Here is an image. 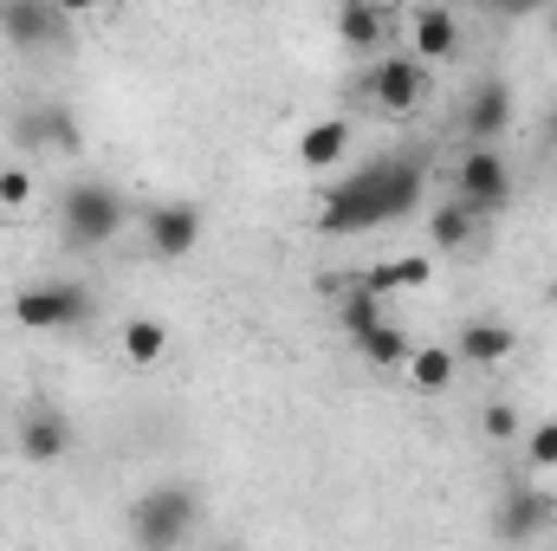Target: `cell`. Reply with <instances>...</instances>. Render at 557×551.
Listing matches in <instances>:
<instances>
[{
  "mask_svg": "<svg viewBox=\"0 0 557 551\" xmlns=\"http://www.w3.org/2000/svg\"><path fill=\"white\" fill-rule=\"evenodd\" d=\"M428 201V169L421 156H383V162H363L357 175H344L324 208H318V228L324 234H363V228H383V221H403Z\"/></svg>",
  "mask_w": 557,
  "mask_h": 551,
  "instance_id": "1",
  "label": "cell"
},
{
  "mask_svg": "<svg viewBox=\"0 0 557 551\" xmlns=\"http://www.w3.org/2000/svg\"><path fill=\"white\" fill-rule=\"evenodd\" d=\"M195 526H201V500L182 480H156L124 506V532H131L137 551H182Z\"/></svg>",
  "mask_w": 557,
  "mask_h": 551,
  "instance_id": "2",
  "label": "cell"
},
{
  "mask_svg": "<svg viewBox=\"0 0 557 551\" xmlns=\"http://www.w3.org/2000/svg\"><path fill=\"white\" fill-rule=\"evenodd\" d=\"M124 221H131V208H124V195H117L111 182H72V188L59 195V241H65L72 254L111 247V241L124 234Z\"/></svg>",
  "mask_w": 557,
  "mask_h": 551,
  "instance_id": "3",
  "label": "cell"
},
{
  "mask_svg": "<svg viewBox=\"0 0 557 551\" xmlns=\"http://www.w3.org/2000/svg\"><path fill=\"white\" fill-rule=\"evenodd\" d=\"M13 318L26 331H65L91 318V292L78 279H46V285H20L13 292Z\"/></svg>",
  "mask_w": 557,
  "mask_h": 551,
  "instance_id": "4",
  "label": "cell"
},
{
  "mask_svg": "<svg viewBox=\"0 0 557 551\" xmlns=\"http://www.w3.org/2000/svg\"><path fill=\"white\" fill-rule=\"evenodd\" d=\"M454 201L467 208V215H499L506 201H512V162L499 156V149H467L460 156V169H454Z\"/></svg>",
  "mask_w": 557,
  "mask_h": 551,
  "instance_id": "5",
  "label": "cell"
},
{
  "mask_svg": "<svg viewBox=\"0 0 557 551\" xmlns=\"http://www.w3.org/2000/svg\"><path fill=\"white\" fill-rule=\"evenodd\" d=\"M363 98L376 111H389V118H416L421 105H428V65L409 59V52H383L370 65V78H363Z\"/></svg>",
  "mask_w": 557,
  "mask_h": 551,
  "instance_id": "6",
  "label": "cell"
},
{
  "mask_svg": "<svg viewBox=\"0 0 557 551\" xmlns=\"http://www.w3.org/2000/svg\"><path fill=\"white\" fill-rule=\"evenodd\" d=\"M552 519H557V500L539 493L532 480H519V487H506L499 506H493V539H499V546H532L539 532H552Z\"/></svg>",
  "mask_w": 557,
  "mask_h": 551,
  "instance_id": "7",
  "label": "cell"
},
{
  "mask_svg": "<svg viewBox=\"0 0 557 551\" xmlns=\"http://www.w3.org/2000/svg\"><path fill=\"white\" fill-rule=\"evenodd\" d=\"M7 131L20 143V156H46V149H78L85 131H78V118L65 111V105H20L13 118H7Z\"/></svg>",
  "mask_w": 557,
  "mask_h": 551,
  "instance_id": "8",
  "label": "cell"
},
{
  "mask_svg": "<svg viewBox=\"0 0 557 551\" xmlns=\"http://www.w3.org/2000/svg\"><path fill=\"white\" fill-rule=\"evenodd\" d=\"M65 33H72V20L59 7H46V0H0V39L13 52H46Z\"/></svg>",
  "mask_w": 557,
  "mask_h": 551,
  "instance_id": "9",
  "label": "cell"
},
{
  "mask_svg": "<svg viewBox=\"0 0 557 551\" xmlns=\"http://www.w3.org/2000/svg\"><path fill=\"white\" fill-rule=\"evenodd\" d=\"M143 241L156 260H188L195 241H201V208L195 201H156L143 208Z\"/></svg>",
  "mask_w": 557,
  "mask_h": 551,
  "instance_id": "10",
  "label": "cell"
},
{
  "mask_svg": "<svg viewBox=\"0 0 557 551\" xmlns=\"http://www.w3.org/2000/svg\"><path fill=\"white\" fill-rule=\"evenodd\" d=\"M460 131H467L473 149H499V137L512 131V85H506V78H480V85L467 91Z\"/></svg>",
  "mask_w": 557,
  "mask_h": 551,
  "instance_id": "11",
  "label": "cell"
},
{
  "mask_svg": "<svg viewBox=\"0 0 557 551\" xmlns=\"http://www.w3.org/2000/svg\"><path fill=\"white\" fill-rule=\"evenodd\" d=\"M512 351H519V331H512L506 318H467L460 338H454V357L473 364V370H493V364H506Z\"/></svg>",
  "mask_w": 557,
  "mask_h": 551,
  "instance_id": "12",
  "label": "cell"
},
{
  "mask_svg": "<svg viewBox=\"0 0 557 551\" xmlns=\"http://www.w3.org/2000/svg\"><path fill=\"white\" fill-rule=\"evenodd\" d=\"M72 454V421L59 409H33L20 415V461L26 467H52V461H65Z\"/></svg>",
  "mask_w": 557,
  "mask_h": 551,
  "instance_id": "13",
  "label": "cell"
},
{
  "mask_svg": "<svg viewBox=\"0 0 557 551\" xmlns=\"http://www.w3.org/2000/svg\"><path fill=\"white\" fill-rule=\"evenodd\" d=\"M409 33H416L421 65H428V59H454V52H460V20H454V7H421L416 20H409Z\"/></svg>",
  "mask_w": 557,
  "mask_h": 551,
  "instance_id": "14",
  "label": "cell"
},
{
  "mask_svg": "<svg viewBox=\"0 0 557 551\" xmlns=\"http://www.w3.org/2000/svg\"><path fill=\"white\" fill-rule=\"evenodd\" d=\"M383 26H389V13L370 7V0H344V7H337V39H344L350 52H376V46H383Z\"/></svg>",
  "mask_w": 557,
  "mask_h": 551,
  "instance_id": "15",
  "label": "cell"
},
{
  "mask_svg": "<svg viewBox=\"0 0 557 551\" xmlns=\"http://www.w3.org/2000/svg\"><path fill=\"white\" fill-rule=\"evenodd\" d=\"M428 279H434V260L409 254V260H383V267H370L357 285L376 292V298H389V292H416V285H428Z\"/></svg>",
  "mask_w": 557,
  "mask_h": 551,
  "instance_id": "16",
  "label": "cell"
},
{
  "mask_svg": "<svg viewBox=\"0 0 557 551\" xmlns=\"http://www.w3.org/2000/svg\"><path fill=\"white\" fill-rule=\"evenodd\" d=\"M344 149H350V124L344 118H324V124H311L298 137V162L305 169H331V162H344Z\"/></svg>",
  "mask_w": 557,
  "mask_h": 551,
  "instance_id": "17",
  "label": "cell"
},
{
  "mask_svg": "<svg viewBox=\"0 0 557 551\" xmlns=\"http://www.w3.org/2000/svg\"><path fill=\"white\" fill-rule=\"evenodd\" d=\"M473 228H480V215H467L460 201H434V215H428V241H434V254H460V247L473 241Z\"/></svg>",
  "mask_w": 557,
  "mask_h": 551,
  "instance_id": "18",
  "label": "cell"
},
{
  "mask_svg": "<svg viewBox=\"0 0 557 551\" xmlns=\"http://www.w3.org/2000/svg\"><path fill=\"white\" fill-rule=\"evenodd\" d=\"M403 370H409V383H416V390L441 396V390H447V383L460 377V357H454L447 344H421V351L409 357V364H403Z\"/></svg>",
  "mask_w": 557,
  "mask_h": 551,
  "instance_id": "19",
  "label": "cell"
},
{
  "mask_svg": "<svg viewBox=\"0 0 557 551\" xmlns=\"http://www.w3.org/2000/svg\"><path fill=\"white\" fill-rule=\"evenodd\" d=\"M162 357H169V325L162 318H124V364L149 370Z\"/></svg>",
  "mask_w": 557,
  "mask_h": 551,
  "instance_id": "20",
  "label": "cell"
},
{
  "mask_svg": "<svg viewBox=\"0 0 557 551\" xmlns=\"http://www.w3.org/2000/svg\"><path fill=\"white\" fill-rule=\"evenodd\" d=\"M337 325H344V331H350V344H357L363 331H376V325H389V318H383V298H376V292L344 285V292H337Z\"/></svg>",
  "mask_w": 557,
  "mask_h": 551,
  "instance_id": "21",
  "label": "cell"
},
{
  "mask_svg": "<svg viewBox=\"0 0 557 551\" xmlns=\"http://www.w3.org/2000/svg\"><path fill=\"white\" fill-rule=\"evenodd\" d=\"M357 351H363L370 364H383V370H403V364L416 357V344H409L396 325H376V331H363V338H357Z\"/></svg>",
  "mask_w": 557,
  "mask_h": 551,
  "instance_id": "22",
  "label": "cell"
},
{
  "mask_svg": "<svg viewBox=\"0 0 557 551\" xmlns=\"http://www.w3.org/2000/svg\"><path fill=\"white\" fill-rule=\"evenodd\" d=\"M525 467H539V474H552L557 467V415L525 428Z\"/></svg>",
  "mask_w": 557,
  "mask_h": 551,
  "instance_id": "23",
  "label": "cell"
},
{
  "mask_svg": "<svg viewBox=\"0 0 557 551\" xmlns=\"http://www.w3.org/2000/svg\"><path fill=\"white\" fill-rule=\"evenodd\" d=\"M26 201H33V175H26L20 162H13V169H0V208H7V215H20Z\"/></svg>",
  "mask_w": 557,
  "mask_h": 551,
  "instance_id": "24",
  "label": "cell"
},
{
  "mask_svg": "<svg viewBox=\"0 0 557 551\" xmlns=\"http://www.w3.org/2000/svg\"><path fill=\"white\" fill-rule=\"evenodd\" d=\"M480 428H486V441H512V434H519V409H512V403H486Z\"/></svg>",
  "mask_w": 557,
  "mask_h": 551,
  "instance_id": "25",
  "label": "cell"
},
{
  "mask_svg": "<svg viewBox=\"0 0 557 551\" xmlns=\"http://www.w3.org/2000/svg\"><path fill=\"white\" fill-rule=\"evenodd\" d=\"M545 33H552V39H557V0H552V7H545Z\"/></svg>",
  "mask_w": 557,
  "mask_h": 551,
  "instance_id": "26",
  "label": "cell"
},
{
  "mask_svg": "<svg viewBox=\"0 0 557 551\" xmlns=\"http://www.w3.org/2000/svg\"><path fill=\"white\" fill-rule=\"evenodd\" d=\"M545 137H552V143H557V105H552V118H545Z\"/></svg>",
  "mask_w": 557,
  "mask_h": 551,
  "instance_id": "27",
  "label": "cell"
}]
</instances>
